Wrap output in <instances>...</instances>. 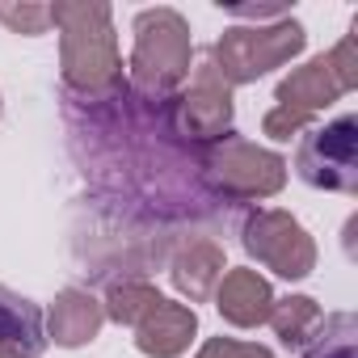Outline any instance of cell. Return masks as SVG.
Segmentation results:
<instances>
[{
    "mask_svg": "<svg viewBox=\"0 0 358 358\" xmlns=\"http://www.w3.org/2000/svg\"><path fill=\"white\" fill-rule=\"evenodd\" d=\"M51 26L59 30V76L72 93L110 97L122 89L114 9L106 0H55Z\"/></svg>",
    "mask_w": 358,
    "mask_h": 358,
    "instance_id": "cell-1",
    "label": "cell"
},
{
    "mask_svg": "<svg viewBox=\"0 0 358 358\" xmlns=\"http://www.w3.org/2000/svg\"><path fill=\"white\" fill-rule=\"evenodd\" d=\"M131 30H135V47H131L135 93L148 101L177 97V89L190 76V55H194L190 22L169 5H156V9H143Z\"/></svg>",
    "mask_w": 358,
    "mask_h": 358,
    "instance_id": "cell-2",
    "label": "cell"
},
{
    "mask_svg": "<svg viewBox=\"0 0 358 358\" xmlns=\"http://www.w3.org/2000/svg\"><path fill=\"white\" fill-rule=\"evenodd\" d=\"M308 47V30L295 17H278L270 26H228L211 47V64L228 85H253L266 72L291 64Z\"/></svg>",
    "mask_w": 358,
    "mask_h": 358,
    "instance_id": "cell-3",
    "label": "cell"
},
{
    "mask_svg": "<svg viewBox=\"0 0 358 358\" xmlns=\"http://www.w3.org/2000/svg\"><path fill=\"white\" fill-rule=\"evenodd\" d=\"M203 169H207V182L236 199V203H257V199H274L282 186H287V160L270 148H257L249 139H236V135H224L220 143L207 148L203 156Z\"/></svg>",
    "mask_w": 358,
    "mask_h": 358,
    "instance_id": "cell-4",
    "label": "cell"
},
{
    "mask_svg": "<svg viewBox=\"0 0 358 358\" xmlns=\"http://www.w3.org/2000/svg\"><path fill=\"white\" fill-rule=\"evenodd\" d=\"M295 173L312 190L358 194V118L341 114L303 135L295 152Z\"/></svg>",
    "mask_w": 358,
    "mask_h": 358,
    "instance_id": "cell-5",
    "label": "cell"
},
{
    "mask_svg": "<svg viewBox=\"0 0 358 358\" xmlns=\"http://www.w3.org/2000/svg\"><path fill=\"white\" fill-rule=\"evenodd\" d=\"M241 245L257 266L274 270L287 282H299L316 270V241L291 211H253L241 228Z\"/></svg>",
    "mask_w": 358,
    "mask_h": 358,
    "instance_id": "cell-6",
    "label": "cell"
},
{
    "mask_svg": "<svg viewBox=\"0 0 358 358\" xmlns=\"http://www.w3.org/2000/svg\"><path fill=\"white\" fill-rule=\"evenodd\" d=\"M350 89H358V51H354V34H345L333 51L308 59L303 68H295L291 76L278 80L274 101L287 110H299L308 118H316L320 110H329L333 101H341Z\"/></svg>",
    "mask_w": 358,
    "mask_h": 358,
    "instance_id": "cell-7",
    "label": "cell"
},
{
    "mask_svg": "<svg viewBox=\"0 0 358 358\" xmlns=\"http://www.w3.org/2000/svg\"><path fill=\"white\" fill-rule=\"evenodd\" d=\"M232 85L215 72V64H199L190 89L177 97V131L194 143H220L224 135H232Z\"/></svg>",
    "mask_w": 358,
    "mask_h": 358,
    "instance_id": "cell-8",
    "label": "cell"
},
{
    "mask_svg": "<svg viewBox=\"0 0 358 358\" xmlns=\"http://www.w3.org/2000/svg\"><path fill=\"white\" fill-rule=\"evenodd\" d=\"M270 308H274V287L270 278H262L257 270L249 266H236V270H224L220 287H215V312L236 324V329H257L270 320Z\"/></svg>",
    "mask_w": 358,
    "mask_h": 358,
    "instance_id": "cell-9",
    "label": "cell"
},
{
    "mask_svg": "<svg viewBox=\"0 0 358 358\" xmlns=\"http://www.w3.org/2000/svg\"><path fill=\"white\" fill-rule=\"evenodd\" d=\"M228 262H224V245L207 241V236H190L169 262V278L177 287V295H186L190 303H207L224 278Z\"/></svg>",
    "mask_w": 358,
    "mask_h": 358,
    "instance_id": "cell-10",
    "label": "cell"
},
{
    "mask_svg": "<svg viewBox=\"0 0 358 358\" xmlns=\"http://www.w3.org/2000/svg\"><path fill=\"white\" fill-rule=\"evenodd\" d=\"M101 324H106L101 299L89 295V291H80V287H64V291L55 295L47 320H43L47 341H55V345H64V350H80V345H89V341L101 333Z\"/></svg>",
    "mask_w": 358,
    "mask_h": 358,
    "instance_id": "cell-11",
    "label": "cell"
},
{
    "mask_svg": "<svg viewBox=\"0 0 358 358\" xmlns=\"http://www.w3.org/2000/svg\"><path fill=\"white\" fill-rule=\"evenodd\" d=\"M199 333V312L190 303H160L143 324H135V350L148 358H182Z\"/></svg>",
    "mask_w": 358,
    "mask_h": 358,
    "instance_id": "cell-12",
    "label": "cell"
},
{
    "mask_svg": "<svg viewBox=\"0 0 358 358\" xmlns=\"http://www.w3.org/2000/svg\"><path fill=\"white\" fill-rule=\"evenodd\" d=\"M0 341L17 345L26 358H43L47 350V329H43V308L0 282Z\"/></svg>",
    "mask_w": 358,
    "mask_h": 358,
    "instance_id": "cell-13",
    "label": "cell"
},
{
    "mask_svg": "<svg viewBox=\"0 0 358 358\" xmlns=\"http://www.w3.org/2000/svg\"><path fill=\"white\" fill-rule=\"evenodd\" d=\"M320 320H324V312H320V303L312 295H287V299H274L266 324L274 329V337L287 350H303L320 333Z\"/></svg>",
    "mask_w": 358,
    "mask_h": 358,
    "instance_id": "cell-14",
    "label": "cell"
},
{
    "mask_svg": "<svg viewBox=\"0 0 358 358\" xmlns=\"http://www.w3.org/2000/svg\"><path fill=\"white\" fill-rule=\"evenodd\" d=\"M160 303H164V295H160L148 278H122V282H114V287H110V295H106L101 312H106L114 324L135 329V324H143Z\"/></svg>",
    "mask_w": 358,
    "mask_h": 358,
    "instance_id": "cell-15",
    "label": "cell"
},
{
    "mask_svg": "<svg viewBox=\"0 0 358 358\" xmlns=\"http://www.w3.org/2000/svg\"><path fill=\"white\" fill-rule=\"evenodd\" d=\"M303 358H358V320L354 312H333L320 320V333L303 345Z\"/></svg>",
    "mask_w": 358,
    "mask_h": 358,
    "instance_id": "cell-16",
    "label": "cell"
},
{
    "mask_svg": "<svg viewBox=\"0 0 358 358\" xmlns=\"http://www.w3.org/2000/svg\"><path fill=\"white\" fill-rule=\"evenodd\" d=\"M0 22H5L13 34L38 38V34L51 30V5H34V0H9V5H0Z\"/></svg>",
    "mask_w": 358,
    "mask_h": 358,
    "instance_id": "cell-17",
    "label": "cell"
},
{
    "mask_svg": "<svg viewBox=\"0 0 358 358\" xmlns=\"http://www.w3.org/2000/svg\"><path fill=\"white\" fill-rule=\"evenodd\" d=\"M194 358H274V350L257 341H236V337H207Z\"/></svg>",
    "mask_w": 358,
    "mask_h": 358,
    "instance_id": "cell-18",
    "label": "cell"
},
{
    "mask_svg": "<svg viewBox=\"0 0 358 358\" xmlns=\"http://www.w3.org/2000/svg\"><path fill=\"white\" fill-rule=\"evenodd\" d=\"M308 122H312L308 114H299V110H287V106H274V110L262 118V131H266L274 143H287V139H291V135H299Z\"/></svg>",
    "mask_w": 358,
    "mask_h": 358,
    "instance_id": "cell-19",
    "label": "cell"
},
{
    "mask_svg": "<svg viewBox=\"0 0 358 358\" xmlns=\"http://www.w3.org/2000/svg\"><path fill=\"white\" fill-rule=\"evenodd\" d=\"M0 358H26L17 345H9V341H0Z\"/></svg>",
    "mask_w": 358,
    "mask_h": 358,
    "instance_id": "cell-20",
    "label": "cell"
},
{
    "mask_svg": "<svg viewBox=\"0 0 358 358\" xmlns=\"http://www.w3.org/2000/svg\"><path fill=\"white\" fill-rule=\"evenodd\" d=\"M0 110H5V101H0Z\"/></svg>",
    "mask_w": 358,
    "mask_h": 358,
    "instance_id": "cell-21",
    "label": "cell"
}]
</instances>
